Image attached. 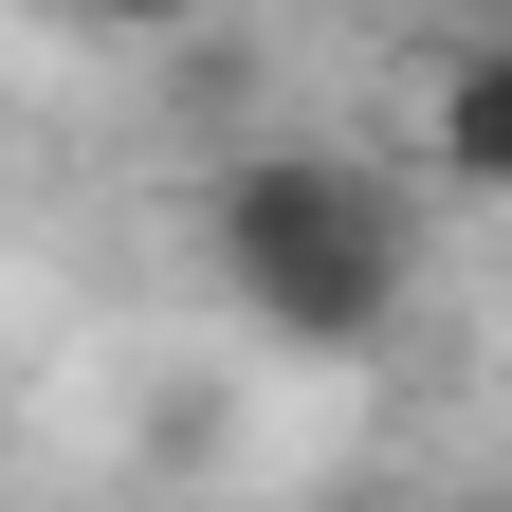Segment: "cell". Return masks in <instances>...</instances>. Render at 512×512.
<instances>
[{
    "label": "cell",
    "instance_id": "6da1fadb",
    "mask_svg": "<svg viewBox=\"0 0 512 512\" xmlns=\"http://www.w3.org/2000/svg\"><path fill=\"white\" fill-rule=\"evenodd\" d=\"M202 256H220V293L275 348L348 366V348L403 330V293H421V183L384 147H330V128H256L202 183Z\"/></svg>",
    "mask_w": 512,
    "mask_h": 512
},
{
    "label": "cell",
    "instance_id": "7a4b0ae2",
    "mask_svg": "<svg viewBox=\"0 0 512 512\" xmlns=\"http://www.w3.org/2000/svg\"><path fill=\"white\" fill-rule=\"evenodd\" d=\"M421 165L458 202H512V19H458L421 55Z\"/></svg>",
    "mask_w": 512,
    "mask_h": 512
},
{
    "label": "cell",
    "instance_id": "3957f363",
    "mask_svg": "<svg viewBox=\"0 0 512 512\" xmlns=\"http://www.w3.org/2000/svg\"><path fill=\"white\" fill-rule=\"evenodd\" d=\"M439 512H494V494H439Z\"/></svg>",
    "mask_w": 512,
    "mask_h": 512
}]
</instances>
